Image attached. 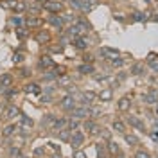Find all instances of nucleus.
<instances>
[{
  "label": "nucleus",
  "mask_w": 158,
  "mask_h": 158,
  "mask_svg": "<svg viewBox=\"0 0 158 158\" xmlns=\"http://www.w3.org/2000/svg\"><path fill=\"white\" fill-rule=\"evenodd\" d=\"M76 102H77L76 97H74V95H70V94H67V95H63V97L59 99V108L63 110V111H67V113H70L72 110L77 106Z\"/></svg>",
  "instance_id": "f257e3e1"
},
{
  "label": "nucleus",
  "mask_w": 158,
  "mask_h": 158,
  "mask_svg": "<svg viewBox=\"0 0 158 158\" xmlns=\"http://www.w3.org/2000/svg\"><path fill=\"white\" fill-rule=\"evenodd\" d=\"M69 118H77V120L88 118V106H81V104H77L76 108L70 111V117Z\"/></svg>",
  "instance_id": "f03ea898"
},
{
  "label": "nucleus",
  "mask_w": 158,
  "mask_h": 158,
  "mask_svg": "<svg viewBox=\"0 0 158 158\" xmlns=\"http://www.w3.org/2000/svg\"><path fill=\"white\" fill-rule=\"evenodd\" d=\"M43 9L49 11V13H61L63 11V4L61 2H58V0H47L45 4H43Z\"/></svg>",
  "instance_id": "7ed1b4c3"
},
{
  "label": "nucleus",
  "mask_w": 158,
  "mask_h": 158,
  "mask_svg": "<svg viewBox=\"0 0 158 158\" xmlns=\"http://www.w3.org/2000/svg\"><path fill=\"white\" fill-rule=\"evenodd\" d=\"M47 22H49V23L56 31H59V32H61V31H63V27H65V22H63V18H61V16H58L56 13H50V16L47 18Z\"/></svg>",
  "instance_id": "20e7f679"
},
{
  "label": "nucleus",
  "mask_w": 158,
  "mask_h": 158,
  "mask_svg": "<svg viewBox=\"0 0 158 158\" xmlns=\"http://www.w3.org/2000/svg\"><path fill=\"white\" fill-rule=\"evenodd\" d=\"M54 65H56V63H54V59H52L50 54H43V56H40V59H38V67L40 69L49 70V69H52Z\"/></svg>",
  "instance_id": "39448f33"
},
{
  "label": "nucleus",
  "mask_w": 158,
  "mask_h": 158,
  "mask_svg": "<svg viewBox=\"0 0 158 158\" xmlns=\"http://www.w3.org/2000/svg\"><path fill=\"white\" fill-rule=\"evenodd\" d=\"M34 40H36V43L38 45H47V43H50V40H52V36H50L49 31H38L36 34H34Z\"/></svg>",
  "instance_id": "423d86ee"
},
{
  "label": "nucleus",
  "mask_w": 158,
  "mask_h": 158,
  "mask_svg": "<svg viewBox=\"0 0 158 158\" xmlns=\"http://www.w3.org/2000/svg\"><path fill=\"white\" fill-rule=\"evenodd\" d=\"M99 56L102 59H113V58H118L120 52L117 49H108V47H101L99 49Z\"/></svg>",
  "instance_id": "0eeeda50"
},
{
  "label": "nucleus",
  "mask_w": 158,
  "mask_h": 158,
  "mask_svg": "<svg viewBox=\"0 0 158 158\" xmlns=\"http://www.w3.org/2000/svg\"><path fill=\"white\" fill-rule=\"evenodd\" d=\"M83 142H85V135L81 131H72V135H70V146L74 149H79V146H83Z\"/></svg>",
  "instance_id": "6e6552de"
},
{
  "label": "nucleus",
  "mask_w": 158,
  "mask_h": 158,
  "mask_svg": "<svg viewBox=\"0 0 158 158\" xmlns=\"http://www.w3.org/2000/svg\"><path fill=\"white\" fill-rule=\"evenodd\" d=\"M4 117L7 118H15V117H20V108L16 104H6V108H4Z\"/></svg>",
  "instance_id": "1a4fd4ad"
},
{
  "label": "nucleus",
  "mask_w": 158,
  "mask_h": 158,
  "mask_svg": "<svg viewBox=\"0 0 158 158\" xmlns=\"http://www.w3.org/2000/svg\"><path fill=\"white\" fill-rule=\"evenodd\" d=\"M25 7H27V11H29L31 15L38 16L40 13H41V9H43V4H40L36 0H27V2H25Z\"/></svg>",
  "instance_id": "9d476101"
},
{
  "label": "nucleus",
  "mask_w": 158,
  "mask_h": 158,
  "mask_svg": "<svg viewBox=\"0 0 158 158\" xmlns=\"http://www.w3.org/2000/svg\"><path fill=\"white\" fill-rule=\"evenodd\" d=\"M72 45H74V47H76L77 50H81V52H85V50H88V47H90V41H88V38H86V36H79V38L72 40Z\"/></svg>",
  "instance_id": "9b49d317"
},
{
  "label": "nucleus",
  "mask_w": 158,
  "mask_h": 158,
  "mask_svg": "<svg viewBox=\"0 0 158 158\" xmlns=\"http://www.w3.org/2000/svg\"><path fill=\"white\" fill-rule=\"evenodd\" d=\"M41 25H43V20L40 18V16L31 15V16L25 18V27H27V29H38V27H41Z\"/></svg>",
  "instance_id": "f8f14e48"
},
{
  "label": "nucleus",
  "mask_w": 158,
  "mask_h": 158,
  "mask_svg": "<svg viewBox=\"0 0 158 158\" xmlns=\"http://www.w3.org/2000/svg\"><path fill=\"white\" fill-rule=\"evenodd\" d=\"M83 128L86 129L90 135H99V129H101L99 128V124L95 122V118H86L85 124H83Z\"/></svg>",
  "instance_id": "ddd939ff"
},
{
  "label": "nucleus",
  "mask_w": 158,
  "mask_h": 158,
  "mask_svg": "<svg viewBox=\"0 0 158 158\" xmlns=\"http://www.w3.org/2000/svg\"><path fill=\"white\" fill-rule=\"evenodd\" d=\"M144 102H146V104H153V106H155V104H158V90L156 88H151V90H149L148 94L144 95Z\"/></svg>",
  "instance_id": "4468645a"
},
{
  "label": "nucleus",
  "mask_w": 158,
  "mask_h": 158,
  "mask_svg": "<svg viewBox=\"0 0 158 158\" xmlns=\"http://www.w3.org/2000/svg\"><path fill=\"white\" fill-rule=\"evenodd\" d=\"M126 122L131 124V126H133L135 129H138V131H146V124H144L142 118H137V117H131V115H129V117L126 118Z\"/></svg>",
  "instance_id": "2eb2a0df"
},
{
  "label": "nucleus",
  "mask_w": 158,
  "mask_h": 158,
  "mask_svg": "<svg viewBox=\"0 0 158 158\" xmlns=\"http://www.w3.org/2000/svg\"><path fill=\"white\" fill-rule=\"evenodd\" d=\"M69 126V117H56V120H54V124H52V128L54 131H59V129L67 128Z\"/></svg>",
  "instance_id": "dca6fc26"
},
{
  "label": "nucleus",
  "mask_w": 158,
  "mask_h": 158,
  "mask_svg": "<svg viewBox=\"0 0 158 158\" xmlns=\"http://www.w3.org/2000/svg\"><path fill=\"white\" fill-rule=\"evenodd\" d=\"M111 129H113V131H117V133H122V135H124V133L128 131V126H126V122H124V120L117 118V120H113V122H111Z\"/></svg>",
  "instance_id": "f3484780"
},
{
  "label": "nucleus",
  "mask_w": 158,
  "mask_h": 158,
  "mask_svg": "<svg viewBox=\"0 0 158 158\" xmlns=\"http://www.w3.org/2000/svg\"><path fill=\"white\" fill-rule=\"evenodd\" d=\"M23 92H25V94H34V95H40V94H41V86H40L38 83H27V85L23 86Z\"/></svg>",
  "instance_id": "a211bd4d"
},
{
  "label": "nucleus",
  "mask_w": 158,
  "mask_h": 158,
  "mask_svg": "<svg viewBox=\"0 0 158 158\" xmlns=\"http://www.w3.org/2000/svg\"><path fill=\"white\" fill-rule=\"evenodd\" d=\"M77 72H79V74L88 76V74H95V69H94V65H92V63H81V65L77 67Z\"/></svg>",
  "instance_id": "6ab92c4d"
},
{
  "label": "nucleus",
  "mask_w": 158,
  "mask_h": 158,
  "mask_svg": "<svg viewBox=\"0 0 158 158\" xmlns=\"http://www.w3.org/2000/svg\"><path fill=\"white\" fill-rule=\"evenodd\" d=\"M117 108L118 111H128L129 108H131V99L129 97H120L117 102Z\"/></svg>",
  "instance_id": "aec40b11"
},
{
  "label": "nucleus",
  "mask_w": 158,
  "mask_h": 158,
  "mask_svg": "<svg viewBox=\"0 0 158 158\" xmlns=\"http://www.w3.org/2000/svg\"><path fill=\"white\" fill-rule=\"evenodd\" d=\"M129 74H133V76H144L146 74V65L144 63H133Z\"/></svg>",
  "instance_id": "412c9836"
},
{
  "label": "nucleus",
  "mask_w": 158,
  "mask_h": 158,
  "mask_svg": "<svg viewBox=\"0 0 158 158\" xmlns=\"http://www.w3.org/2000/svg\"><path fill=\"white\" fill-rule=\"evenodd\" d=\"M56 135H58L59 140H63V142H70V135H72V131L69 129V126L63 129H59V131H56Z\"/></svg>",
  "instance_id": "4be33fe9"
},
{
  "label": "nucleus",
  "mask_w": 158,
  "mask_h": 158,
  "mask_svg": "<svg viewBox=\"0 0 158 158\" xmlns=\"http://www.w3.org/2000/svg\"><path fill=\"white\" fill-rule=\"evenodd\" d=\"M97 97L101 99V101H104V102H106V101H110V99L113 97V88H102L97 94Z\"/></svg>",
  "instance_id": "5701e85b"
},
{
  "label": "nucleus",
  "mask_w": 158,
  "mask_h": 158,
  "mask_svg": "<svg viewBox=\"0 0 158 158\" xmlns=\"http://www.w3.org/2000/svg\"><path fill=\"white\" fill-rule=\"evenodd\" d=\"M124 140L128 142L129 146H140V140H138L137 135H133V133H129V131H126L124 133Z\"/></svg>",
  "instance_id": "b1692460"
},
{
  "label": "nucleus",
  "mask_w": 158,
  "mask_h": 158,
  "mask_svg": "<svg viewBox=\"0 0 158 158\" xmlns=\"http://www.w3.org/2000/svg\"><path fill=\"white\" fill-rule=\"evenodd\" d=\"M15 133H16V124H7V126H4V129H2V135L6 138L13 137Z\"/></svg>",
  "instance_id": "393cba45"
},
{
  "label": "nucleus",
  "mask_w": 158,
  "mask_h": 158,
  "mask_svg": "<svg viewBox=\"0 0 158 158\" xmlns=\"http://www.w3.org/2000/svg\"><path fill=\"white\" fill-rule=\"evenodd\" d=\"M20 124H22L23 128L32 129V126H34V120H32V118H29L27 115H23V113H20Z\"/></svg>",
  "instance_id": "a878e982"
},
{
  "label": "nucleus",
  "mask_w": 158,
  "mask_h": 158,
  "mask_svg": "<svg viewBox=\"0 0 158 158\" xmlns=\"http://www.w3.org/2000/svg\"><path fill=\"white\" fill-rule=\"evenodd\" d=\"M70 83H72V79H70L69 74H63V76H59L58 77V85L61 86V88H67Z\"/></svg>",
  "instance_id": "bb28decb"
},
{
  "label": "nucleus",
  "mask_w": 158,
  "mask_h": 158,
  "mask_svg": "<svg viewBox=\"0 0 158 158\" xmlns=\"http://www.w3.org/2000/svg\"><path fill=\"white\" fill-rule=\"evenodd\" d=\"M106 151H108V153H111V155H117V153H120V148H118L117 142H113V140H108Z\"/></svg>",
  "instance_id": "cd10ccee"
},
{
  "label": "nucleus",
  "mask_w": 158,
  "mask_h": 158,
  "mask_svg": "<svg viewBox=\"0 0 158 158\" xmlns=\"http://www.w3.org/2000/svg\"><path fill=\"white\" fill-rule=\"evenodd\" d=\"M0 85L2 86H11L13 85V76L11 74H2L0 76Z\"/></svg>",
  "instance_id": "c85d7f7f"
},
{
  "label": "nucleus",
  "mask_w": 158,
  "mask_h": 158,
  "mask_svg": "<svg viewBox=\"0 0 158 158\" xmlns=\"http://www.w3.org/2000/svg\"><path fill=\"white\" fill-rule=\"evenodd\" d=\"M11 23H13L15 27H23V25H25V18H23V16H20V15H16V16H13V18H11Z\"/></svg>",
  "instance_id": "c756f323"
},
{
  "label": "nucleus",
  "mask_w": 158,
  "mask_h": 158,
  "mask_svg": "<svg viewBox=\"0 0 158 158\" xmlns=\"http://www.w3.org/2000/svg\"><path fill=\"white\" fill-rule=\"evenodd\" d=\"M7 153H9L11 158H20L22 156V149H20L18 146H11V148L7 149Z\"/></svg>",
  "instance_id": "7c9ffc66"
},
{
  "label": "nucleus",
  "mask_w": 158,
  "mask_h": 158,
  "mask_svg": "<svg viewBox=\"0 0 158 158\" xmlns=\"http://www.w3.org/2000/svg\"><path fill=\"white\" fill-rule=\"evenodd\" d=\"M149 67V70H153V74H158V59H153L151 56H149L148 63H146Z\"/></svg>",
  "instance_id": "2f4dec72"
},
{
  "label": "nucleus",
  "mask_w": 158,
  "mask_h": 158,
  "mask_svg": "<svg viewBox=\"0 0 158 158\" xmlns=\"http://www.w3.org/2000/svg\"><path fill=\"white\" fill-rule=\"evenodd\" d=\"M54 120H56V117L54 115H45L43 117V120H41V126H47V128H52V124H54Z\"/></svg>",
  "instance_id": "473e14b6"
},
{
  "label": "nucleus",
  "mask_w": 158,
  "mask_h": 158,
  "mask_svg": "<svg viewBox=\"0 0 158 158\" xmlns=\"http://www.w3.org/2000/svg\"><path fill=\"white\" fill-rule=\"evenodd\" d=\"M79 128H81V120H77V118H69V129L70 131H77Z\"/></svg>",
  "instance_id": "72a5a7b5"
},
{
  "label": "nucleus",
  "mask_w": 158,
  "mask_h": 158,
  "mask_svg": "<svg viewBox=\"0 0 158 158\" xmlns=\"http://www.w3.org/2000/svg\"><path fill=\"white\" fill-rule=\"evenodd\" d=\"M16 36H18V40H25L29 36V29L27 27H16Z\"/></svg>",
  "instance_id": "f704fd0d"
},
{
  "label": "nucleus",
  "mask_w": 158,
  "mask_h": 158,
  "mask_svg": "<svg viewBox=\"0 0 158 158\" xmlns=\"http://www.w3.org/2000/svg\"><path fill=\"white\" fill-rule=\"evenodd\" d=\"M13 11L15 13H25L27 11V7H25V2H15V6H13Z\"/></svg>",
  "instance_id": "c9c22d12"
},
{
  "label": "nucleus",
  "mask_w": 158,
  "mask_h": 158,
  "mask_svg": "<svg viewBox=\"0 0 158 158\" xmlns=\"http://www.w3.org/2000/svg\"><path fill=\"white\" fill-rule=\"evenodd\" d=\"M63 52V45L61 43H56V45H50L49 47V54L52 56V54H61Z\"/></svg>",
  "instance_id": "e433bc0d"
},
{
  "label": "nucleus",
  "mask_w": 158,
  "mask_h": 158,
  "mask_svg": "<svg viewBox=\"0 0 158 158\" xmlns=\"http://www.w3.org/2000/svg\"><path fill=\"white\" fill-rule=\"evenodd\" d=\"M124 63H126V59L120 58V56L111 59V67H113V69H120V67H124Z\"/></svg>",
  "instance_id": "4c0bfd02"
},
{
  "label": "nucleus",
  "mask_w": 158,
  "mask_h": 158,
  "mask_svg": "<svg viewBox=\"0 0 158 158\" xmlns=\"http://www.w3.org/2000/svg\"><path fill=\"white\" fill-rule=\"evenodd\" d=\"M131 16H133V20H135V22H146V20H148L146 13H142V11H135Z\"/></svg>",
  "instance_id": "58836bf2"
},
{
  "label": "nucleus",
  "mask_w": 158,
  "mask_h": 158,
  "mask_svg": "<svg viewBox=\"0 0 158 158\" xmlns=\"http://www.w3.org/2000/svg\"><path fill=\"white\" fill-rule=\"evenodd\" d=\"M23 59H25V54H23V52H15V54H13V63H15V65L23 63Z\"/></svg>",
  "instance_id": "ea45409f"
},
{
  "label": "nucleus",
  "mask_w": 158,
  "mask_h": 158,
  "mask_svg": "<svg viewBox=\"0 0 158 158\" xmlns=\"http://www.w3.org/2000/svg\"><path fill=\"white\" fill-rule=\"evenodd\" d=\"M135 158H153V156L149 155L146 149H137L135 151Z\"/></svg>",
  "instance_id": "a19ab883"
},
{
  "label": "nucleus",
  "mask_w": 158,
  "mask_h": 158,
  "mask_svg": "<svg viewBox=\"0 0 158 158\" xmlns=\"http://www.w3.org/2000/svg\"><path fill=\"white\" fill-rule=\"evenodd\" d=\"M99 135H101V137L104 138L106 142H108V140H111V133H110L108 129H104V128H101V129H99Z\"/></svg>",
  "instance_id": "79ce46f5"
},
{
  "label": "nucleus",
  "mask_w": 158,
  "mask_h": 158,
  "mask_svg": "<svg viewBox=\"0 0 158 158\" xmlns=\"http://www.w3.org/2000/svg\"><path fill=\"white\" fill-rule=\"evenodd\" d=\"M61 18H63V22H65V23L72 25V23H74V20H76V16H74L72 13H67V15H65V16H61Z\"/></svg>",
  "instance_id": "37998d69"
},
{
  "label": "nucleus",
  "mask_w": 158,
  "mask_h": 158,
  "mask_svg": "<svg viewBox=\"0 0 158 158\" xmlns=\"http://www.w3.org/2000/svg\"><path fill=\"white\" fill-rule=\"evenodd\" d=\"M128 76H129L128 72H118V74H117V83H118V85H120V83H124V81L128 79Z\"/></svg>",
  "instance_id": "c03bdc74"
},
{
  "label": "nucleus",
  "mask_w": 158,
  "mask_h": 158,
  "mask_svg": "<svg viewBox=\"0 0 158 158\" xmlns=\"http://www.w3.org/2000/svg\"><path fill=\"white\" fill-rule=\"evenodd\" d=\"M54 70H56V74H58V76L67 74V67H63V65H54Z\"/></svg>",
  "instance_id": "a18cd8bd"
},
{
  "label": "nucleus",
  "mask_w": 158,
  "mask_h": 158,
  "mask_svg": "<svg viewBox=\"0 0 158 158\" xmlns=\"http://www.w3.org/2000/svg\"><path fill=\"white\" fill-rule=\"evenodd\" d=\"M97 155H99V158H108V153H106V151H104V148H102V146H99L97 144Z\"/></svg>",
  "instance_id": "49530a36"
},
{
  "label": "nucleus",
  "mask_w": 158,
  "mask_h": 158,
  "mask_svg": "<svg viewBox=\"0 0 158 158\" xmlns=\"http://www.w3.org/2000/svg\"><path fill=\"white\" fill-rule=\"evenodd\" d=\"M94 77H95V81H99V83H102V81H108V79H110V76H108V74H95Z\"/></svg>",
  "instance_id": "de8ad7c7"
},
{
  "label": "nucleus",
  "mask_w": 158,
  "mask_h": 158,
  "mask_svg": "<svg viewBox=\"0 0 158 158\" xmlns=\"http://www.w3.org/2000/svg\"><path fill=\"white\" fill-rule=\"evenodd\" d=\"M83 61H85V63H92V61H94V56H92V54H88V52L85 50V56H83Z\"/></svg>",
  "instance_id": "09e8293b"
},
{
  "label": "nucleus",
  "mask_w": 158,
  "mask_h": 158,
  "mask_svg": "<svg viewBox=\"0 0 158 158\" xmlns=\"http://www.w3.org/2000/svg\"><path fill=\"white\" fill-rule=\"evenodd\" d=\"M74 158H86V155L83 151H79V149H74Z\"/></svg>",
  "instance_id": "8fccbe9b"
},
{
  "label": "nucleus",
  "mask_w": 158,
  "mask_h": 158,
  "mask_svg": "<svg viewBox=\"0 0 158 158\" xmlns=\"http://www.w3.org/2000/svg\"><path fill=\"white\" fill-rule=\"evenodd\" d=\"M20 76H22V77H31V70L29 69H22L20 70Z\"/></svg>",
  "instance_id": "3c124183"
},
{
  "label": "nucleus",
  "mask_w": 158,
  "mask_h": 158,
  "mask_svg": "<svg viewBox=\"0 0 158 158\" xmlns=\"http://www.w3.org/2000/svg\"><path fill=\"white\" fill-rule=\"evenodd\" d=\"M50 101H52V95H50V94H47V95L41 97V102H43V104H49Z\"/></svg>",
  "instance_id": "603ef678"
},
{
  "label": "nucleus",
  "mask_w": 158,
  "mask_h": 158,
  "mask_svg": "<svg viewBox=\"0 0 158 158\" xmlns=\"http://www.w3.org/2000/svg\"><path fill=\"white\" fill-rule=\"evenodd\" d=\"M49 148H50V151H54V153H61V151H59V148H58V144H52V142H50Z\"/></svg>",
  "instance_id": "864d4df0"
},
{
  "label": "nucleus",
  "mask_w": 158,
  "mask_h": 158,
  "mask_svg": "<svg viewBox=\"0 0 158 158\" xmlns=\"http://www.w3.org/2000/svg\"><path fill=\"white\" fill-rule=\"evenodd\" d=\"M43 153H45V149H43V148H38V149H34V156H41Z\"/></svg>",
  "instance_id": "5fc2aeb1"
},
{
  "label": "nucleus",
  "mask_w": 158,
  "mask_h": 158,
  "mask_svg": "<svg viewBox=\"0 0 158 158\" xmlns=\"http://www.w3.org/2000/svg\"><path fill=\"white\" fill-rule=\"evenodd\" d=\"M54 86H52V85H49V86H47V88H45V94H50V95H52V94H54Z\"/></svg>",
  "instance_id": "6e6d98bb"
},
{
  "label": "nucleus",
  "mask_w": 158,
  "mask_h": 158,
  "mask_svg": "<svg viewBox=\"0 0 158 158\" xmlns=\"http://www.w3.org/2000/svg\"><path fill=\"white\" fill-rule=\"evenodd\" d=\"M36 2H40V4H45V2H47V0H36Z\"/></svg>",
  "instance_id": "4d7b16f0"
},
{
  "label": "nucleus",
  "mask_w": 158,
  "mask_h": 158,
  "mask_svg": "<svg viewBox=\"0 0 158 158\" xmlns=\"http://www.w3.org/2000/svg\"><path fill=\"white\" fill-rule=\"evenodd\" d=\"M155 20H156V22H158V15H156V18H155Z\"/></svg>",
  "instance_id": "13d9d810"
},
{
  "label": "nucleus",
  "mask_w": 158,
  "mask_h": 158,
  "mask_svg": "<svg viewBox=\"0 0 158 158\" xmlns=\"http://www.w3.org/2000/svg\"><path fill=\"white\" fill-rule=\"evenodd\" d=\"M156 135H158V131H156Z\"/></svg>",
  "instance_id": "bf43d9fd"
},
{
  "label": "nucleus",
  "mask_w": 158,
  "mask_h": 158,
  "mask_svg": "<svg viewBox=\"0 0 158 158\" xmlns=\"http://www.w3.org/2000/svg\"><path fill=\"white\" fill-rule=\"evenodd\" d=\"M156 158H158V156H156Z\"/></svg>",
  "instance_id": "052dcab7"
}]
</instances>
